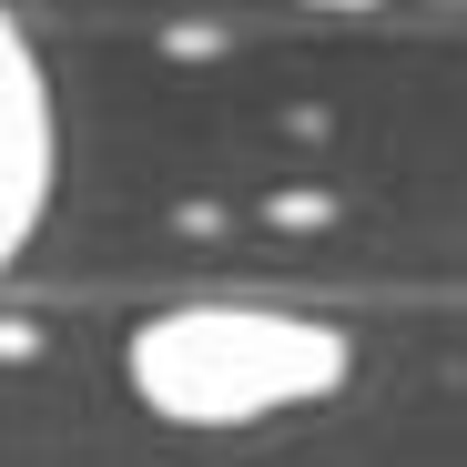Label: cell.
Here are the masks:
<instances>
[{"label":"cell","mask_w":467,"mask_h":467,"mask_svg":"<svg viewBox=\"0 0 467 467\" xmlns=\"http://www.w3.org/2000/svg\"><path fill=\"white\" fill-rule=\"evenodd\" d=\"M346 376H356V346L336 316L254 305V295H193V305H163V316H142L122 336V386L163 427H193V437L336 407Z\"/></svg>","instance_id":"obj_1"},{"label":"cell","mask_w":467,"mask_h":467,"mask_svg":"<svg viewBox=\"0 0 467 467\" xmlns=\"http://www.w3.org/2000/svg\"><path fill=\"white\" fill-rule=\"evenodd\" d=\"M51 163H61V122H51V82L41 51L0 0V275L21 265V244L51 213Z\"/></svg>","instance_id":"obj_2"}]
</instances>
